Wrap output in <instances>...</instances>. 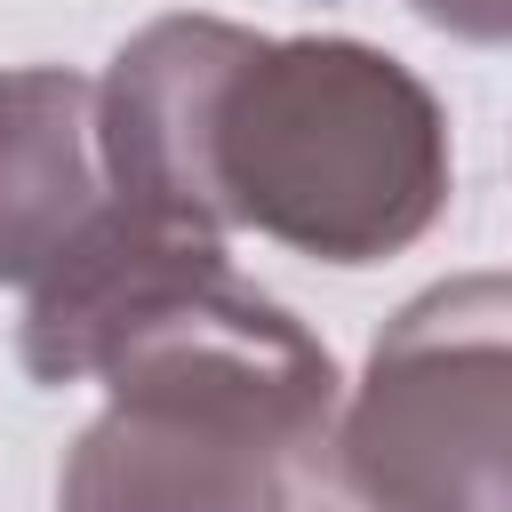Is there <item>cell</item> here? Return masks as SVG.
Returning <instances> with one entry per match:
<instances>
[{
  "instance_id": "obj_2",
  "label": "cell",
  "mask_w": 512,
  "mask_h": 512,
  "mask_svg": "<svg viewBox=\"0 0 512 512\" xmlns=\"http://www.w3.org/2000/svg\"><path fill=\"white\" fill-rule=\"evenodd\" d=\"M352 512H504V280L424 296L344 440Z\"/></svg>"
},
{
  "instance_id": "obj_1",
  "label": "cell",
  "mask_w": 512,
  "mask_h": 512,
  "mask_svg": "<svg viewBox=\"0 0 512 512\" xmlns=\"http://www.w3.org/2000/svg\"><path fill=\"white\" fill-rule=\"evenodd\" d=\"M192 64L208 112L200 152L216 160L200 192H240L232 208L272 224L280 240L360 264L424 232V216L440 208V112L392 56L344 40L248 48L200 24Z\"/></svg>"
}]
</instances>
